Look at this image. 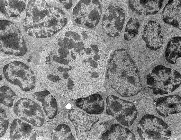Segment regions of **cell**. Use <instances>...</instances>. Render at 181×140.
Returning a JSON list of instances; mask_svg holds the SVG:
<instances>
[{
	"label": "cell",
	"mask_w": 181,
	"mask_h": 140,
	"mask_svg": "<svg viewBox=\"0 0 181 140\" xmlns=\"http://www.w3.org/2000/svg\"><path fill=\"white\" fill-rule=\"evenodd\" d=\"M3 72L8 82L18 86L24 91H29L35 88V74L29 67L23 63L16 62L7 65L3 68Z\"/></svg>",
	"instance_id": "cell-1"
},
{
	"label": "cell",
	"mask_w": 181,
	"mask_h": 140,
	"mask_svg": "<svg viewBox=\"0 0 181 140\" xmlns=\"http://www.w3.org/2000/svg\"><path fill=\"white\" fill-rule=\"evenodd\" d=\"M13 110L17 116L34 126L40 127L44 124L45 117L41 107L30 99H20L14 104Z\"/></svg>",
	"instance_id": "cell-2"
},
{
	"label": "cell",
	"mask_w": 181,
	"mask_h": 140,
	"mask_svg": "<svg viewBox=\"0 0 181 140\" xmlns=\"http://www.w3.org/2000/svg\"><path fill=\"white\" fill-rule=\"evenodd\" d=\"M161 32V27L159 24L153 21L148 22L142 36L147 48L152 51H156L161 48L164 40Z\"/></svg>",
	"instance_id": "cell-3"
},
{
	"label": "cell",
	"mask_w": 181,
	"mask_h": 140,
	"mask_svg": "<svg viewBox=\"0 0 181 140\" xmlns=\"http://www.w3.org/2000/svg\"><path fill=\"white\" fill-rule=\"evenodd\" d=\"M11 140H34L37 133L31 125L16 119L12 122L10 129Z\"/></svg>",
	"instance_id": "cell-4"
},
{
	"label": "cell",
	"mask_w": 181,
	"mask_h": 140,
	"mask_svg": "<svg viewBox=\"0 0 181 140\" xmlns=\"http://www.w3.org/2000/svg\"><path fill=\"white\" fill-rule=\"evenodd\" d=\"M163 0H129V5L131 10L138 15H154L162 6Z\"/></svg>",
	"instance_id": "cell-5"
},
{
	"label": "cell",
	"mask_w": 181,
	"mask_h": 140,
	"mask_svg": "<svg viewBox=\"0 0 181 140\" xmlns=\"http://www.w3.org/2000/svg\"><path fill=\"white\" fill-rule=\"evenodd\" d=\"M181 3L180 0H169L162 11L164 22L180 30Z\"/></svg>",
	"instance_id": "cell-6"
},
{
	"label": "cell",
	"mask_w": 181,
	"mask_h": 140,
	"mask_svg": "<svg viewBox=\"0 0 181 140\" xmlns=\"http://www.w3.org/2000/svg\"><path fill=\"white\" fill-rule=\"evenodd\" d=\"M33 97L40 102L46 114L50 119L54 118L57 113L58 108L56 100L47 90L35 92Z\"/></svg>",
	"instance_id": "cell-7"
},
{
	"label": "cell",
	"mask_w": 181,
	"mask_h": 140,
	"mask_svg": "<svg viewBox=\"0 0 181 140\" xmlns=\"http://www.w3.org/2000/svg\"><path fill=\"white\" fill-rule=\"evenodd\" d=\"M165 58L171 64L176 63L181 57V37L171 38L168 43L165 52Z\"/></svg>",
	"instance_id": "cell-8"
},
{
	"label": "cell",
	"mask_w": 181,
	"mask_h": 140,
	"mask_svg": "<svg viewBox=\"0 0 181 140\" xmlns=\"http://www.w3.org/2000/svg\"><path fill=\"white\" fill-rule=\"evenodd\" d=\"M140 24L139 21L136 18H131L127 22L125 30L124 39L130 40L138 33Z\"/></svg>",
	"instance_id": "cell-9"
},
{
	"label": "cell",
	"mask_w": 181,
	"mask_h": 140,
	"mask_svg": "<svg viewBox=\"0 0 181 140\" xmlns=\"http://www.w3.org/2000/svg\"><path fill=\"white\" fill-rule=\"evenodd\" d=\"M0 103L8 107L13 106L16 95L11 88L6 86L0 88Z\"/></svg>",
	"instance_id": "cell-10"
},
{
	"label": "cell",
	"mask_w": 181,
	"mask_h": 140,
	"mask_svg": "<svg viewBox=\"0 0 181 140\" xmlns=\"http://www.w3.org/2000/svg\"><path fill=\"white\" fill-rule=\"evenodd\" d=\"M70 130L68 126L62 124L59 125L52 132L50 137L52 140H64L69 139Z\"/></svg>",
	"instance_id": "cell-11"
},
{
	"label": "cell",
	"mask_w": 181,
	"mask_h": 140,
	"mask_svg": "<svg viewBox=\"0 0 181 140\" xmlns=\"http://www.w3.org/2000/svg\"><path fill=\"white\" fill-rule=\"evenodd\" d=\"M9 125V121L5 111L0 107V137L5 133Z\"/></svg>",
	"instance_id": "cell-12"
},
{
	"label": "cell",
	"mask_w": 181,
	"mask_h": 140,
	"mask_svg": "<svg viewBox=\"0 0 181 140\" xmlns=\"http://www.w3.org/2000/svg\"><path fill=\"white\" fill-rule=\"evenodd\" d=\"M74 48L75 51L78 53H80L81 51L84 49V43L81 42L75 43Z\"/></svg>",
	"instance_id": "cell-13"
},
{
	"label": "cell",
	"mask_w": 181,
	"mask_h": 140,
	"mask_svg": "<svg viewBox=\"0 0 181 140\" xmlns=\"http://www.w3.org/2000/svg\"><path fill=\"white\" fill-rule=\"evenodd\" d=\"M71 36L75 40H80V37L78 34L75 32H72Z\"/></svg>",
	"instance_id": "cell-14"
},
{
	"label": "cell",
	"mask_w": 181,
	"mask_h": 140,
	"mask_svg": "<svg viewBox=\"0 0 181 140\" xmlns=\"http://www.w3.org/2000/svg\"><path fill=\"white\" fill-rule=\"evenodd\" d=\"M93 51L96 54H97L99 51V49L98 46L95 45L91 44L90 45Z\"/></svg>",
	"instance_id": "cell-15"
},
{
	"label": "cell",
	"mask_w": 181,
	"mask_h": 140,
	"mask_svg": "<svg viewBox=\"0 0 181 140\" xmlns=\"http://www.w3.org/2000/svg\"><path fill=\"white\" fill-rule=\"evenodd\" d=\"M90 65L94 68H96L97 67L98 64L94 60H91L89 62Z\"/></svg>",
	"instance_id": "cell-16"
},
{
	"label": "cell",
	"mask_w": 181,
	"mask_h": 140,
	"mask_svg": "<svg viewBox=\"0 0 181 140\" xmlns=\"http://www.w3.org/2000/svg\"><path fill=\"white\" fill-rule=\"evenodd\" d=\"M84 52L87 55H89L91 54V49L90 48H87L84 49Z\"/></svg>",
	"instance_id": "cell-17"
},
{
	"label": "cell",
	"mask_w": 181,
	"mask_h": 140,
	"mask_svg": "<svg viewBox=\"0 0 181 140\" xmlns=\"http://www.w3.org/2000/svg\"><path fill=\"white\" fill-rule=\"evenodd\" d=\"M100 56L98 54H96L93 57L94 59L96 61H97L100 59Z\"/></svg>",
	"instance_id": "cell-18"
},
{
	"label": "cell",
	"mask_w": 181,
	"mask_h": 140,
	"mask_svg": "<svg viewBox=\"0 0 181 140\" xmlns=\"http://www.w3.org/2000/svg\"><path fill=\"white\" fill-rule=\"evenodd\" d=\"M81 34L84 39H86L87 38V36L84 31H82L81 33Z\"/></svg>",
	"instance_id": "cell-19"
},
{
	"label": "cell",
	"mask_w": 181,
	"mask_h": 140,
	"mask_svg": "<svg viewBox=\"0 0 181 140\" xmlns=\"http://www.w3.org/2000/svg\"><path fill=\"white\" fill-rule=\"evenodd\" d=\"M72 5V3H70L68 4L65 5V6L67 9H68L71 7Z\"/></svg>",
	"instance_id": "cell-20"
},
{
	"label": "cell",
	"mask_w": 181,
	"mask_h": 140,
	"mask_svg": "<svg viewBox=\"0 0 181 140\" xmlns=\"http://www.w3.org/2000/svg\"><path fill=\"white\" fill-rule=\"evenodd\" d=\"M75 21L78 24H81V21L78 18L75 20Z\"/></svg>",
	"instance_id": "cell-21"
},
{
	"label": "cell",
	"mask_w": 181,
	"mask_h": 140,
	"mask_svg": "<svg viewBox=\"0 0 181 140\" xmlns=\"http://www.w3.org/2000/svg\"><path fill=\"white\" fill-rule=\"evenodd\" d=\"M107 18V17L106 15H104L103 16V21Z\"/></svg>",
	"instance_id": "cell-22"
},
{
	"label": "cell",
	"mask_w": 181,
	"mask_h": 140,
	"mask_svg": "<svg viewBox=\"0 0 181 140\" xmlns=\"http://www.w3.org/2000/svg\"><path fill=\"white\" fill-rule=\"evenodd\" d=\"M71 107V106L70 104L67 105V107L68 109H70Z\"/></svg>",
	"instance_id": "cell-23"
}]
</instances>
